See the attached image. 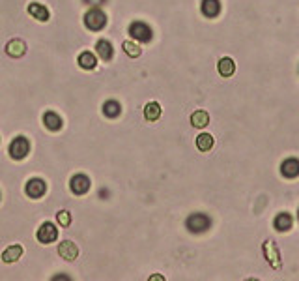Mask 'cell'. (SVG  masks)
<instances>
[{"instance_id":"obj_1","label":"cell","mask_w":299,"mask_h":281,"mask_svg":"<svg viewBox=\"0 0 299 281\" xmlns=\"http://www.w3.org/2000/svg\"><path fill=\"white\" fill-rule=\"evenodd\" d=\"M185 227L195 233V235H200V233H206L210 227H212V219L207 218L206 214H191L189 218L185 219Z\"/></svg>"},{"instance_id":"obj_2","label":"cell","mask_w":299,"mask_h":281,"mask_svg":"<svg viewBox=\"0 0 299 281\" xmlns=\"http://www.w3.org/2000/svg\"><path fill=\"white\" fill-rule=\"evenodd\" d=\"M84 24H86L90 30H101L105 29V24H107V15H105L98 6H94L92 10H88L84 13Z\"/></svg>"},{"instance_id":"obj_3","label":"cell","mask_w":299,"mask_h":281,"mask_svg":"<svg viewBox=\"0 0 299 281\" xmlns=\"http://www.w3.org/2000/svg\"><path fill=\"white\" fill-rule=\"evenodd\" d=\"M28 150H30L28 139L23 137V135H19V137H15L12 141V144H10L8 152H10V158L21 161V160H24V158L28 156Z\"/></svg>"},{"instance_id":"obj_4","label":"cell","mask_w":299,"mask_h":281,"mask_svg":"<svg viewBox=\"0 0 299 281\" xmlns=\"http://www.w3.org/2000/svg\"><path fill=\"white\" fill-rule=\"evenodd\" d=\"M129 36H131L133 40L140 41V43H148L152 40V29H150L148 24L140 23V21H135V23L129 27Z\"/></svg>"},{"instance_id":"obj_5","label":"cell","mask_w":299,"mask_h":281,"mask_svg":"<svg viewBox=\"0 0 299 281\" xmlns=\"http://www.w3.org/2000/svg\"><path fill=\"white\" fill-rule=\"evenodd\" d=\"M36 238H38L41 244H52V242L58 238V231H56V227H54V223L45 221L43 225H40V229L36 233Z\"/></svg>"},{"instance_id":"obj_6","label":"cell","mask_w":299,"mask_h":281,"mask_svg":"<svg viewBox=\"0 0 299 281\" xmlns=\"http://www.w3.org/2000/svg\"><path fill=\"white\" fill-rule=\"evenodd\" d=\"M24 191H26V195H28L30 199H41V197L45 195L47 186L41 178H32V180H28Z\"/></svg>"},{"instance_id":"obj_7","label":"cell","mask_w":299,"mask_h":281,"mask_svg":"<svg viewBox=\"0 0 299 281\" xmlns=\"http://www.w3.org/2000/svg\"><path fill=\"white\" fill-rule=\"evenodd\" d=\"M69 188L75 195H84L88 190H90V178L86 174H75L71 180H69Z\"/></svg>"},{"instance_id":"obj_8","label":"cell","mask_w":299,"mask_h":281,"mask_svg":"<svg viewBox=\"0 0 299 281\" xmlns=\"http://www.w3.org/2000/svg\"><path fill=\"white\" fill-rule=\"evenodd\" d=\"M281 174L288 180L299 176V160L297 158H288L281 163Z\"/></svg>"},{"instance_id":"obj_9","label":"cell","mask_w":299,"mask_h":281,"mask_svg":"<svg viewBox=\"0 0 299 281\" xmlns=\"http://www.w3.org/2000/svg\"><path fill=\"white\" fill-rule=\"evenodd\" d=\"M264 253H265V259H267V263H270L273 268H281V255H279L275 244H273L271 240L264 242Z\"/></svg>"},{"instance_id":"obj_10","label":"cell","mask_w":299,"mask_h":281,"mask_svg":"<svg viewBox=\"0 0 299 281\" xmlns=\"http://www.w3.org/2000/svg\"><path fill=\"white\" fill-rule=\"evenodd\" d=\"M58 255L62 259H66V261H75L77 255H79V249H77V246H75L73 242L64 240L62 244L58 246Z\"/></svg>"},{"instance_id":"obj_11","label":"cell","mask_w":299,"mask_h":281,"mask_svg":"<svg viewBox=\"0 0 299 281\" xmlns=\"http://www.w3.org/2000/svg\"><path fill=\"white\" fill-rule=\"evenodd\" d=\"M43 124L49 132H60L62 130V118L54 113V111H47L43 115Z\"/></svg>"},{"instance_id":"obj_12","label":"cell","mask_w":299,"mask_h":281,"mask_svg":"<svg viewBox=\"0 0 299 281\" xmlns=\"http://www.w3.org/2000/svg\"><path fill=\"white\" fill-rule=\"evenodd\" d=\"M23 246H19V244H13V246L6 247L4 249V253H2V261L6 264L10 263H15V261H19V259L23 257Z\"/></svg>"},{"instance_id":"obj_13","label":"cell","mask_w":299,"mask_h":281,"mask_svg":"<svg viewBox=\"0 0 299 281\" xmlns=\"http://www.w3.org/2000/svg\"><path fill=\"white\" fill-rule=\"evenodd\" d=\"M200 10H202V13H204L206 17L213 19V17H217L219 13H221V2H219V0H202Z\"/></svg>"},{"instance_id":"obj_14","label":"cell","mask_w":299,"mask_h":281,"mask_svg":"<svg viewBox=\"0 0 299 281\" xmlns=\"http://www.w3.org/2000/svg\"><path fill=\"white\" fill-rule=\"evenodd\" d=\"M6 53L10 55V57L13 58H19V57H23L24 53H26V43H24L23 40H12V41H8V45H6Z\"/></svg>"},{"instance_id":"obj_15","label":"cell","mask_w":299,"mask_h":281,"mask_svg":"<svg viewBox=\"0 0 299 281\" xmlns=\"http://www.w3.org/2000/svg\"><path fill=\"white\" fill-rule=\"evenodd\" d=\"M292 216L286 212H281V214H277V218L275 221H273V227H275L279 233H288V231L292 229Z\"/></svg>"},{"instance_id":"obj_16","label":"cell","mask_w":299,"mask_h":281,"mask_svg":"<svg viewBox=\"0 0 299 281\" xmlns=\"http://www.w3.org/2000/svg\"><path fill=\"white\" fill-rule=\"evenodd\" d=\"M28 13L32 15L34 19H38V21H41V23H45V21H49V10H47L43 4H38V2H32L28 6Z\"/></svg>"},{"instance_id":"obj_17","label":"cell","mask_w":299,"mask_h":281,"mask_svg":"<svg viewBox=\"0 0 299 281\" xmlns=\"http://www.w3.org/2000/svg\"><path fill=\"white\" fill-rule=\"evenodd\" d=\"M217 69H219V75H223V77H232L234 75V71H236V64H234V60L228 57H224L219 60L217 64Z\"/></svg>"},{"instance_id":"obj_18","label":"cell","mask_w":299,"mask_h":281,"mask_svg":"<svg viewBox=\"0 0 299 281\" xmlns=\"http://www.w3.org/2000/svg\"><path fill=\"white\" fill-rule=\"evenodd\" d=\"M96 51H98L101 60H110L112 55H114V49L110 45V41H107V40H99L98 43H96Z\"/></svg>"},{"instance_id":"obj_19","label":"cell","mask_w":299,"mask_h":281,"mask_svg":"<svg viewBox=\"0 0 299 281\" xmlns=\"http://www.w3.org/2000/svg\"><path fill=\"white\" fill-rule=\"evenodd\" d=\"M144 116L148 122H156L159 116H161V105L157 101H150L146 107H144Z\"/></svg>"},{"instance_id":"obj_20","label":"cell","mask_w":299,"mask_h":281,"mask_svg":"<svg viewBox=\"0 0 299 281\" xmlns=\"http://www.w3.org/2000/svg\"><path fill=\"white\" fill-rule=\"evenodd\" d=\"M120 113H122L120 104L116 99H107L103 104V115L107 118H116V116H120Z\"/></svg>"},{"instance_id":"obj_21","label":"cell","mask_w":299,"mask_h":281,"mask_svg":"<svg viewBox=\"0 0 299 281\" xmlns=\"http://www.w3.org/2000/svg\"><path fill=\"white\" fill-rule=\"evenodd\" d=\"M191 124L195 127H206L210 124V115H207L206 111H195L193 115H191Z\"/></svg>"},{"instance_id":"obj_22","label":"cell","mask_w":299,"mask_h":281,"mask_svg":"<svg viewBox=\"0 0 299 281\" xmlns=\"http://www.w3.org/2000/svg\"><path fill=\"white\" fill-rule=\"evenodd\" d=\"M196 148L200 150V152H210L213 148V137L210 133H200L198 137H196Z\"/></svg>"},{"instance_id":"obj_23","label":"cell","mask_w":299,"mask_h":281,"mask_svg":"<svg viewBox=\"0 0 299 281\" xmlns=\"http://www.w3.org/2000/svg\"><path fill=\"white\" fill-rule=\"evenodd\" d=\"M79 66H81L82 69H94L98 66V60H96V57H94L92 53L84 51L79 55Z\"/></svg>"},{"instance_id":"obj_24","label":"cell","mask_w":299,"mask_h":281,"mask_svg":"<svg viewBox=\"0 0 299 281\" xmlns=\"http://www.w3.org/2000/svg\"><path fill=\"white\" fill-rule=\"evenodd\" d=\"M124 51H126L131 58L140 57V53H142L140 51V47H138L137 43H133V41H126V43H124Z\"/></svg>"},{"instance_id":"obj_25","label":"cell","mask_w":299,"mask_h":281,"mask_svg":"<svg viewBox=\"0 0 299 281\" xmlns=\"http://www.w3.org/2000/svg\"><path fill=\"white\" fill-rule=\"evenodd\" d=\"M56 219L62 227H68V225L71 223V214H69L68 210H60V212L56 214Z\"/></svg>"},{"instance_id":"obj_26","label":"cell","mask_w":299,"mask_h":281,"mask_svg":"<svg viewBox=\"0 0 299 281\" xmlns=\"http://www.w3.org/2000/svg\"><path fill=\"white\" fill-rule=\"evenodd\" d=\"M86 4H90V6H101L105 0H84Z\"/></svg>"},{"instance_id":"obj_27","label":"cell","mask_w":299,"mask_h":281,"mask_svg":"<svg viewBox=\"0 0 299 281\" xmlns=\"http://www.w3.org/2000/svg\"><path fill=\"white\" fill-rule=\"evenodd\" d=\"M297 221H299V210H297Z\"/></svg>"}]
</instances>
